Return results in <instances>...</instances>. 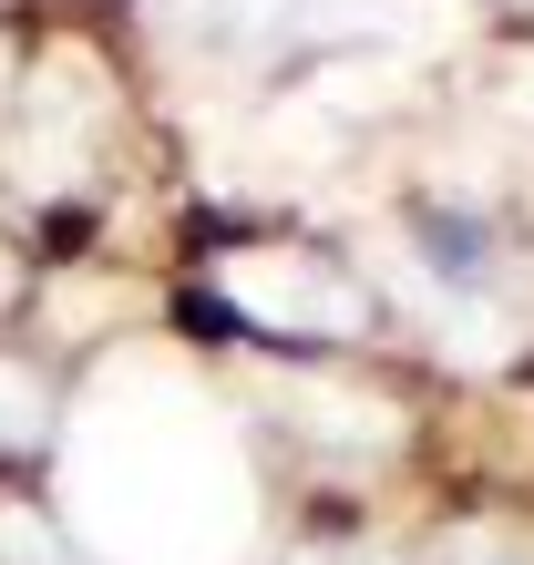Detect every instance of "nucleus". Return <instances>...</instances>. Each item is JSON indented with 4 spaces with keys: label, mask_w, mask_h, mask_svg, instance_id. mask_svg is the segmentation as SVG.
Instances as JSON below:
<instances>
[{
    "label": "nucleus",
    "mask_w": 534,
    "mask_h": 565,
    "mask_svg": "<svg viewBox=\"0 0 534 565\" xmlns=\"http://www.w3.org/2000/svg\"><path fill=\"white\" fill-rule=\"evenodd\" d=\"M226 298H237L257 329H319V340H350L360 329V288L309 268V257H237V268H226Z\"/></svg>",
    "instance_id": "f257e3e1"
},
{
    "label": "nucleus",
    "mask_w": 534,
    "mask_h": 565,
    "mask_svg": "<svg viewBox=\"0 0 534 565\" xmlns=\"http://www.w3.org/2000/svg\"><path fill=\"white\" fill-rule=\"evenodd\" d=\"M104 124V73L93 52H52V83L31 104V145H21V185H73V145Z\"/></svg>",
    "instance_id": "f03ea898"
},
{
    "label": "nucleus",
    "mask_w": 534,
    "mask_h": 565,
    "mask_svg": "<svg viewBox=\"0 0 534 565\" xmlns=\"http://www.w3.org/2000/svg\"><path fill=\"white\" fill-rule=\"evenodd\" d=\"M52 431V402H42V381L21 371V360H0V452H31Z\"/></svg>",
    "instance_id": "7ed1b4c3"
},
{
    "label": "nucleus",
    "mask_w": 534,
    "mask_h": 565,
    "mask_svg": "<svg viewBox=\"0 0 534 565\" xmlns=\"http://www.w3.org/2000/svg\"><path fill=\"white\" fill-rule=\"evenodd\" d=\"M442 350L462 360V371H493V360H504V319H493V309H452V298H442Z\"/></svg>",
    "instance_id": "20e7f679"
},
{
    "label": "nucleus",
    "mask_w": 534,
    "mask_h": 565,
    "mask_svg": "<svg viewBox=\"0 0 534 565\" xmlns=\"http://www.w3.org/2000/svg\"><path fill=\"white\" fill-rule=\"evenodd\" d=\"M0 555H11V565H62V535L42 514H0Z\"/></svg>",
    "instance_id": "39448f33"
},
{
    "label": "nucleus",
    "mask_w": 534,
    "mask_h": 565,
    "mask_svg": "<svg viewBox=\"0 0 534 565\" xmlns=\"http://www.w3.org/2000/svg\"><path fill=\"white\" fill-rule=\"evenodd\" d=\"M329 104H340V114L391 104V62H371V73H360V62H340V73H329Z\"/></svg>",
    "instance_id": "423d86ee"
},
{
    "label": "nucleus",
    "mask_w": 534,
    "mask_h": 565,
    "mask_svg": "<svg viewBox=\"0 0 534 565\" xmlns=\"http://www.w3.org/2000/svg\"><path fill=\"white\" fill-rule=\"evenodd\" d=\"M0 83H11V42H0Z\"/></svg>",
    "instance_id": "0eeeda50"
},
{
    "label": "nucleus",
    "mask_w": 534,
    "mask_h": 565,
    "mask_svg": "<svg viewBox=\"0 0 534 565\" xmlns=\"http://www.w3.org/2000/svg\"><path fill=\"white\" fill-rule=\"evenodd\" d=\"M0 298H11V257H0Z\"/></svg>",
    "instance_id": "6e6552de"
}]
</instances>
